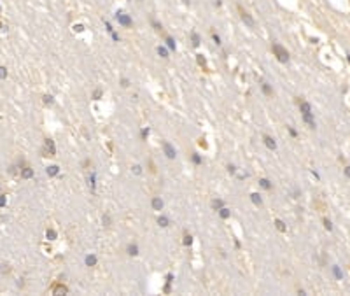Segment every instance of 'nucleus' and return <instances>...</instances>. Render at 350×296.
Instances as JSON below:
<instances>
[{
    "label": "nucleus",
    "mask_w": 350,
    "mask_h": 296,
    "mask_svg": "<svg viewBox=\"0 0 350 296\" xmlns=\"http://www.w3.org/2000/svg\"><path fill=\"white\" fill-rule=\"evenodd\" d=\"M82 30H84L82 25H75V27H74V32H82Z\"/></svg>",
    "instance_id": "c9c22d12"
},
{
    "label": "nucleus",
    "mask_w": 350,
    "mask_h": 296,
    "mask_svg": "<svg viewBox=\"0 0 350 296\" xmlns=\"http://www.w3.org/2000/svg\"><path fill=\"white\" fill-rule=\"evenodd\" d=\"M212 207H214L215 210H219V209L224 207V201H222V200H214V201H212Z\"/></svg>",
    "instance_id": "6ab92c4d"
},
{
    "label": "nucleus",
    "mask_w": 350,
    "mask_h": 296,
    "mask_svg": "<svg viewBox=\"0 0 350 296\" xmlns=\"http://www.w3.org/2000/svg\"><path fill=\"white\" fill-rule=\"evenodd\" d=\"M152 209L159 212V210L163 209V200H161V198H158V196H156V198H152Z\"/></svg>",
    "instance_id": "6e6552de"
},
{
    "label": "nucleus",
    "mask_w": 350,
    "mask_h": 296,
    "mask_svg": "<svg viewBox=\"0 0 350 296\" xmlns=\"http://www.w3.org/2000/svg\"><path fill=\"white\" fill-rule=\"evenodd\" d=\"M228 170H229V174H235V170H236V168H235L233 165H229V167H228Z\"/></svg>",
    "instance_id": "a19ab883"
},
{
    "label": "nucleus",
    "mask_w": 350,
    "mask_h": 296,
    "mask_svg": "<svg viewBox=\"0 0 350 296\" xmlns=\"http://www.w3.org/2000/svg\"><path fill=\"white\" fill-rule=\"evenodd\" d=\"M193 161H194V163H196V165H200V163H201V158H200V156H198V154H196V152H194V154H193Z\"/></svg>",
    "instance_id": "c85d7f7f"
},
{
    "label": "nucleus",
    "mask_w": 350,
    "mask_h": 296,
    "mask_svg": "<svg viewBox=\"0 0 350 296\" xmlns=\"http://www.w3.org/2000/svg\"><path fill=\"white\" fill-rule=\"evenodd\" d=\"M133 172H135V174H140L142 170H140V167H138V165H135V167H133Z\"/></svg>",
    "instance_id": "ea45409f"
},
{
    "label": "nucleus",
    "mask_w": 350,
    "mask_h": 296,
    "mask_svg": "<svg viewBox=\"0 0 350 296\" xmlns=\"http://www.w3.org/2000/svg\"><path fill=\"white\" fill-rule=\"evenodd\" d=\"M9 272H11V268L7 263H0V275H7Z\"/></svg>",
    "instance_id": "2eb2a0df"
},
{
    "label": "nucleus",
    "mask_w": 350,
    "mask_h": 296,
    "mask_svg": "<svg viewBox=\"0 0 350 296\" xmlns=\"http://www.w3.org/2000/svg\"><path fill=\"white\" fill-rule=\"evenodd\" d=\"M334 273H336V277H338V279H341V273H340V270H338V266H334Z\"/></svg>",
    "instance_id": "4c0bfd02"
},
{
    "label": "nucleus",
    "mask_w": 350,
    "mask_h": 296,
    "mask_svg": "<svg viewBox=\"0 0 350 296\" xmlns=\"http://www.w3.org/2000/svg\"><path fill=\"white\" fill-rule=\"evenodd\" d=\"M147 135H149V128H144V130H142V139H145Z\"/></svg>",
    "instance_id": "e433bc0d"
},
{
    "label": "nucleus",
    "mask_w": 350,
    "mask_h": 296,
    "mask_svg": "<svg viewBox=\"0 0 350 296\" xmlns=\"http://www.w3.org/2000/svg\"><path fill=\"white\" fill-rule=\"evenodd\" d=\"M261 88H262V93H265V95H268V97H271V95H273V89H271V86H270L268 82H262V84H261Z\"/></svg>",
    "instance_id": "9b49d317"
},
{
    "label": "nucleus",
    "mask_w": 350,
    "mask_h": 296,
    "mask_svg": "<svg viewBox=\"0 0 350 296\" xmlns=\"http://www.w3.org/2000/svg\"><path fill=\"white\" fill-rule=\"evenodd\" d=\"M163 149H165V154H166V158H170V159H173L175 156H177V151L173 149V146H172L170 142H163Z\"/></svg>",
    "instance_id": "20e7f679"
},
{
    "label": "nucleus",
    "mask_w": 350,
    "mask_h": 296,
    "mask_svg": "<svg viewBox=\"0 0 350 296\" xmlns=\"http://www.w3.org/2000/svg\"><path fill=\"white\" fill-rule=\"evenodd\" d=\"M56 154V147H54V142L51 139L46 140L44 144V149H42V156H54Z\"/></svg>",
    "instance_id": "f03ea898"
},
{
    "label": "nucleus",
    "mask_w": 350,
    "mask_h": 296,
    "mask_svg": "<svg viewBox=\"0 0 350 296\" xmlns=\"http://www.w3.org/2000/svg\"><path fill=\"white\" fill-rule=\"evenodd\" d=\"M121 86H123V88H128V86H130V81H128V79H121Z\"/></svg>",
    "instance_id": "f704fd0d"
},
{
    "label": "nucleus",
    "mask_w": 350,
    "mask_h": 296,
    "mask_svg": "<svg viewBox=\"0 0 350 296\" xmlns=\"http://www.w3.org/2000/svg\"><path fill=\"white\" fill-rule=\"evenodd\" d=\"M299 109H301V112H303V116H312V105L308 103V102H301L299 103Z\"/></svg>",
    "instance_id": "423d86ee"
},
{
    "label": "nucleus",
    "mask_w": 350,
    "mask_h": 296,
    "mask_svg": "<svg viewBox=\"0 0 350 296\" xmlns=\"http://www.w3.org/2000/svg\"><path fill=\"white\" fill-rule=\"evenodd\" d=\"M212 39H214V42H215V44H217V46H219V44H221V37H219V35H215V33H212Z\"/></svg>",
    "instance_id": "473e14b6"
},
{
    "label": "nucleus",
    "mask_w": 350,
    "mask_h": 296,
    "mask_svg": "<svg viewBox=\"0 0 350 296\" xmlns=\"http://www.w3.org/2000/svg\"><path fill=\"white\" fill-rule=\"evenodd\" d=\"M166 46H168L172 51H175V40H173L172 37H166Z\"/></svg>",
    "instance_id": "b1692460"
},
{
    "label": "nucleus",
    "mask_w": 350,
    "mask_h": 296,
    "mask_svg": "<svg viewBox=\"0 0 350 296\" xmlns=\"http://www.w3.org/2000/svg\"><path fill=\"white\" fill-rule=\"evenodd\" d=\"M262 140H265V144H266L268 149H277V142L273 140V137H270V135H262Z\"/></svg>",
    "instance_id": "0eeeda50"
},
{
    "label": "nucleus",
    "mask_w": 350,
    "mask_h": 296,
    "mask_svg": "<svg viewBox=\"0 0 350 296\" xmlns=\"http://www.w3.org/2000/svg\"><path fill=\"white\" fill-rule=\"evenodd\" d=\"M156 51H158V54H159L161 58H168V51H166V49L163 48V46H159V48H158Z\"/></svg>",
    "instance_id": "4be33fe9"
},
{
    "label": "nucleus",
    "mask_w": 350,
    "mask_h": 296,
    "mask_svg": "<svg viewBox=\"0 0 350 296\" xmlns=\"http://www.w3.org/2000/svg\"><path fill=\"white\" fill-rule=\"evenodd\" d=\"M116 19L119 21V25H123V27H126V28H130L131 25H133V21H131L124 12H121V11H117L116 12Z\"/></svg>",
    "instance_id": "7ed1b4c3"
},
{
    "label": "nucleus",
    "mask_w": 350,
    "mask_h": 296,
    "mask_svg": "<svg viewBox=\"0 0 350 296\" xmlns=\"http://www.w3.org/2000/svg\"><path fill=\"white\" fill-rule=\"evenodd\" d=\"M93 97H95V100H100V97H102V89H96Z\"/></svg>",
    "instance_id": "72a5a7b5"
},
{
    "label": "nucleus",
    "mask_w": 350,
    "mask_h": 296,
    "mask_svg": "<svg viewBox=\"0 0 350 296\" xmlns=\"http://www.w3.org/2000/svg\"><path fill=\"white\" fill-rule=\"evenodd\" d=\"M86 265L88 266H95L96 265V256H86Z\"/></svg>",
    "instance_id": "aec40b11"
},
{
    "label": "nucleus",
    "mask_w": 350,
    "mask_h": 296,
    "mask_svg": "<svg viewBox=\"0 0 350 296\" xmlns=\"http://www.w3.org/2000/svg\"><path fill=\"white\" fill-rule=\"evenodd\" d=\"M21 177H23V179H32L33 177V170L30 167H25L23 170H21Z\"/></svg>",
    "instance_id": "9d476101"
},
{
    "label": "nucleus",
    "mask_w": 350,
    "mask_h": 296,
    "mask_svg": "<svg viewBox=\"0 0 350 296\" xmlns=\"http://www.w3.org/2000/svg\"><path fill=\"white\" fill-rule=\"evenodd\" d=\"M138 2H142V0H138Z\"/></svg>",
    "instance_id": "a18cd8bd"
},
{
    "label": "nucleus",
    "mask_w": 350,
    "mask_h": 296,
    "mask_svg": "<svg viewBox=\"0 0 350 296\" xmlns=\"http://www.w3.org/2000/svg\"><path fill=\"white\" fill-rule=\"evenodd\" d=\"M275 226H277V230H278V231H282V233L287 230V228H286V224H284V221H280V219H277V221H275Z\"/></svg>",
    "instance_id": "a211bd4d"
},
{
    "label": "nucleus",
    "mask_w": 350,
    "mask_h": 296,
    "mask_svg": "<svg viewBox=\"0 0 350 296\" xmlns=\"http://www.w3.org/2000/svg\"><path fill=\"white\" fill-rule=\"evenodd\" d=\"M240 16H242V19H244V21L247 23V25H249L250 28H252V27L256 25V23H254V19L250 18V14H249V12H245V11H244L242 7H240Z\"/></svg>",
    "instance_id": "39448f33"
},
{
    "label": "nucleus",
    "mask_w": 350,
    "mask_h": 296,
    "mask_svg": "<svg viewBox=\"0 0 350 296\" xmlns=\"http://www.w3.org/2000/svg\"><path fill=\"white\" fill-rule=\"evenodd\" d=\"M324 226H326V230H333V226H331V221H327V219H324Z\"/></svg>",
    "instance_id": "7c9ffc66"
},
{
    "label": "nucleus",
    "mask_w": 350,
    "mask_h": 296,
    "mask_svg": "<svg viewBox=\"0 0 350 296\" xmlns=\"http://www.w3.org/2000/svg\"><path fill=\"white\" fill-rule=\"evenodd\" d=\"M128 254H130V256H137V254H138V247H137L135 244H130V245H128Z\"/></svg>",
    "instance_id": "ddd939ff"
},
{
    "label": "nucleus",
    "mask_w": 350,
    "mask_h": 296,
    "mask_svg": "<svg viewBox=\"0 0 350 296\" xmlns=\"http://www.w3.org/2000/svg\"><path fill=\"white\" fill-rule=\"evenodd\" d=\"M5 205V196H0V207H4Z\"/></svg>",
    "instance_id": "58836bf2"
},
{
    "label": "nucleus",
    "mask_w": 350,
    "mask_h": 296,
    "mask_svg": "<svg viewBox=\"0 0 350 296\" xmlns=\"http://www.w3.org/2000/svg\"><path fill=\"white\" fill-rule=\"evenodd\" d=\"M259 184H261V188H265V189H271V182L268 179H259Z\"/></svg>",
    "instance_id": "dca6fc26"
},
{
    "label": "nucleus",
    "mask_w": 350,
    "mask_h": 296,
    "mask_svg": "<svg viewBox=\"0 0 350 296\" xmlns=\"http://www.w3.org/2000/svg\"><path fill=\"white\" fill-rule=\"evenodd\" d=\"M271 51H273V54L277 56V60H278L280 63H287V61H289V53H287V49L284 48V46H280L278 42H273Z\"/></svg>",
    "instance_id": "f257e3e1"
},
{
    "label": "nucleus",
    "mask_w": 350,
    "mask_h": 296,
    "mask_svg": "<svg viewBox=\"0 0 350 296\" xmlns=\"http://www.w3.org/2000/svg\"><path fill=\"white\" fill-rule=\"evenodd\" d=\"M0 12H2V7H0Z\"/></svg>",
    "instance_id": "c03bdc74"
},
{
    "label": "nucleus",
    "mask_w": 350,
    "mask_h": 296,
    "mask_svg": "<svg viewBox=\"0 0 350 296\" xmlns=\"http://www.w3.org/2000/svg\"><path fill=\"white\" fill-rule=\"evenodd\" d=\"M158 224L163 226V228H166V226H168V219H166V217H158Z\"/></svg>",
    "instance_id": "393cba45"
},
{
    "label": "nucleus",
    "mask_w": 350,
    "mask_h": 296,
    "mask_svg": "<svg viewBox=\"0 0 350 296\" xmlns=\"http://www.w3.org/2000/svg\"><path fill=\"white\" fill-rule=\"evenodd\" d=\"M53 102H54L53 95H44V103H53Z\"/></svg>",
    "instance_id": "cd10ccee"
},
{
    "label": "nucleus",
    "mask_w": 350,
    "mask_h": 296,
    "mask_svg": "<svg viewBox=\"0 0 350 296\" xmlns=\"http://www.w3.org/2000/svg\"><path fill=\"white\" fill-rule=\"evenodd\" d=\"M51 291H53V293H54V294H65V293H67V291H69V289H67V287H65V286H63V284H56V286H54V287H53V289H51Z\"/></svg>",
    "instance_id": "1a4fd4ad"
},
{
    "label": "nucleus",
    "mask_w": 350,
    "mask_h": 296,
    "mask_svg": "<svg viewBox=\"0 0 350 296\" xmlns=\"http://www.w3.org/2000/svg\"><path fill=\"white\" fill-rule=\"evenodd\" d=\"M303 119H305L306 125H308V128H315V121H313L312 116H303Z\"/></svg>",
    "instance_id": "f3484780"
},
{
    "label": "nucleus",
    "mask_w": 350,
    "mask_h": 296,
    "mask_svg": "<svg viewBox=\"0 0 350 296\" xmlns=\"http://www.w3.org/2000/svg\"><path fill=\"white\" fill-rule=\"evenodd\" d=\"M191 37H193V46H200V42H201V40H200V35H198V33H196V32H193V33H191Z\"/></svg>",
    "instance_id": "5701e85b"
},
{
    "label": "nucleus",
    "mask_w": 350,
    "mask_h": 296,
    "mask_svg": "<svg viewBox=\"0 0 350 296\" xmlns=\"http://www.w3.org/2000/svg\"><path fill=\"white\" fill-rule=\"evenodd\" d=\"M46 237H47L49 240H54V238H56V231H54V230H47V231H46Z\"/></svg>",
    "instance_id": "a878e982"
},
{
    "label": "nucleus",
    "mask_w": 350,
    "mask_h": 296,
    "mask_svg": "<svg viewBox=\"0 0 350 296\" xmlns=\"http://www.w3.org/2000/svg\"><path fill=\"white\" fill-rule=\"evenodd\" d=\"M5 77H7V68L0 67V79H5Z\"/></svg>",
    "instance_id": "bb28decb"
},
{
    "label": "nucleus",
    "mask_w": 350,
    "mask_h": 296,
    "mask_svg": "<svg viewBox=\"0 0 350 296\" xmlns=\"http://www.w3.org/2000/svg\"><path fill=\"white\" fill-rule=\"evenodd\" d=\"M0 28H4V25H2V21H0Z\"/></svg>",
    "instance_id": "37998d69"
},
{
    "label": "nucleus",
    "mask_w": 350,
    "mask_h": 296,
    "mask_svg": "<svg viewBox=\"0 0 350 296\" xmlns=\"http://www.w3.org/2000/svg\"><path fill=\"white\" fill-rule=\"evenodd\" d=\"M191 242H193L191 235H186V237H184V244H186V245H191Z\"/></svg>",
    "instance_id": "2f4dec72"
},
{
    "label": "nucleus",
    "mask_w": 350,
    "mask_h": 296,
    "mask_svg": "<svg viewBox=\"0 0 350 296\" xmlns=\"http://www.w3.org/2000/svg\"><path fill=\"white\" fill-rule=\"evenodd\" d=\"M345 174H347V175L350 177V167H347V168H345Z\"/></svg>",
    "instance_id": "79ce46f5"
},
{
    "label": "nucleus",
    "mask_w": 350,
    "mask_h": 296,
    "mask_svg": "<svg viewBox=\"0 0 350 296\" xmlns=\"http://www.w3.org/2000/svg\"><path fill=\"white\" fill-rule=\"evenodd\" d=\"M219 214H221V217H222V219H228V217H229V209H226V207L219 209Z\"/></svg>",
    "instance_id": "412c9836"
},
{
    "label": "nucleus",
    "mask_w": 350,
    "mask_h": 296,
    "mask_svg": "<svg viewBox=\"0 0 350 296\" xmlns=\"http://www.w3.org/2000/svg\"><path fill=\"white\" fill-rule=\"evenodd\" d=\"M198 63H200V65H203V67L207 65V60L203 58V54H198Z\"/></svg>",
    "instance_id": "c756f323"
},
{
    "label": "nucleus",
    "mask_w": 350,
    "mask_h": 296,
    "mask_svg": "<svg viewBox=\"0 0 350 296\" xmlns=\"http://www.w3.org/2000/svg\"><path fill=\"white\" fill-rule=\"evenodd\" d=\"M46 172H47V175H49V177H53V175H56V174L60 172V167H58V165H51V167H47V170H46Z\"/></svg>",
    "instance_id": "f8f14e48"
},
{
    "label": "nucleus",
    "mask_w": 350,
    "mask_h": 296,
    "mask_svg": "<svg viewBox=\"0 0 350 296\" xmlns=\"http://www.w3.org/2000/svg\"><path fill=\"white\" fill-rule=\"evenodd\" d=\"M250 200L254 201V205H257V207H259V205H262V200H261V196H259L257 193H252V195H250Z\"/></svg>",
    "instance_id": "4468645a"
}]
</instances>
